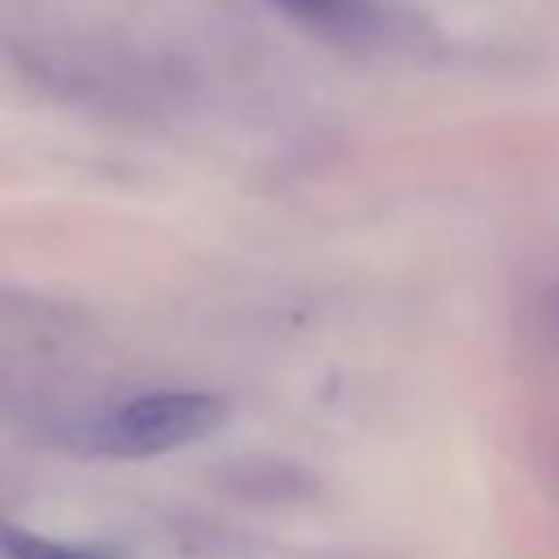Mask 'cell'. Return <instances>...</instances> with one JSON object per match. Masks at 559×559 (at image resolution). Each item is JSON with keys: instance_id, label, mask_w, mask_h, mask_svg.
<instances>
[{"instance_id": "cell-1", "label": "cell", "mask_w": 559, "mask_h": 559, "mask_svg": "<svg viewBox=\"0 0 559 559\" xmlns=\"http://www.w3.org/2000/svg\"><path fill=\"white\" fill-rule=\"evenodd\" d=\"M227 419V402L201 389H166L131 397L87 428V445L114 459H148L179 445H192L218 432Z\"/></svg>"}, {"instance_id": "cell-2", "label": "cell", "mask_w": 559, "mask_h": 559, "mask_svg": "<svg viewBox=\"0 0 559 559\" xmlns=\"http://www.w3.org/2000/svg\"><path fill=\"white\" fill-rule=\"evenodd\" d=\"M306 26H319L328 35H349V31H367L371 22V0H262Z\"/></svg>"}, {"instance_id": "cell-3", "label": "cell", "mask_w": 559, "mask_h": 559, "mask_svg": "<svg viewBox=\"0 0 559 559\" xmlns=\"http://www.w3.org/2000/svg\"><path fill=\"white\" fill-rule=\"evenodd\" d=\"M0 559H118V555L96 550V546L52 542V537H39L17 524H0Z\"/></svg>"}]
</instances>
